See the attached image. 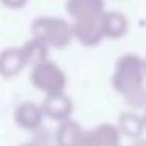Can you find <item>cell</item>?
Returning a JSON list of instances; mask_svg holds the SVG:
<instances>
[{
  "mask_svg": "<svg viewBox=\"0 0 146 146\" xmlns=\"http://www.w3.org/2000/svg\"><path fill=\"white\" fill-rule=\"evenodd\" d=\"M32 82L36 88L42 90V91L55 93L61 83V77L57 68L52 66L47 61H42V63H38L36 66H33Z\"/></svg>",
  "mask_w": 146,
  "mask_h": 146,
  "instance_id": "1",
  "label": "cell"
},
{
  "mask_svg": "<svg viewBox=\"0 0 146 146\" xmlns=\"http://www.w3.org/2000/svg\"><path fill=\"white\" fill-rule=\"evenodd\" d=\"M25 68L21 47H8L0 52V76L3 79H13Z\"/></svg>",
  "mask_w": 146,
  "mask_h": 146,
  "instance_id": "2",
  "label": "cell"
},
{
  "mask_svg": "<svg viewBox=\"0 0 146 146\" xmlns=\"http://www.w3.org/2000/svg\"><path fill=\"white\" fill-rule=\"evenodd\" d=\"M14 121L21 129L33 130L39 126L42 118V108L33 102H22L14 108Z\"/></svg>",
  "mask_w": 146,
  "mask_h": 146,
  "instance_id": "3",
  "label": "cell"
},
{
  "mask_svg": "<svg viewBox=\"0 0 146 146\" xmlns=\"http://www.w3.org/2000/svg\"><path fill=\"white\" fill-rule=\"evenodd\" d=\"M21 52H22L24 61L27 64H32V66H36L38 63H42L46 57V47L44 42L39 41L38 38L32 39V41L25 42V44L21 47Z\"/></svg>",
  "mask_w": 146,
  "mask_h": 146,
  "instance_id": "4",
  "label": "cell"
},
{
  "mask_svg": "<svg viewBox=\"0 0 146 146\" xmlns=\"http://www.w3.org/2000/svg\"><path fill=\"white\" fill-rule=\"evenodd\" d=\"M42 111L52 115V116H60L66 111V104H64V101H61V98H58L55 93H52V96L42 105Z\"/></svg>",
  "mask_w": 146,
  "mask_h": 146,
  "instance_id": "5",
  "label": "cell"
},
{
  "mask_svg": "<svg viewBox=\"0 0 146 146\" xmlns=\"http://www.w3.org/2000/svg\"><path fill=\"white\" fill-rule=\"evenodd\" d=\"M0 3L10 10H21L27 5V0H0Z\"/></svg>",
  "mask_w": 146,
  "mask_h": 146,
  "instance_id": "6",
  "label": "cell"
},
{
  "mask_svg": "<svg viewBox=\"0 0 146 146\" xmlns=\"http://www.w3.org/2000/svg\"><path fill=\"white\" fill-rule=\"evenodd\" d=\"M22 146H33V145H22Z\"/></svg>",
  "mask_w": 146,
  "mask_h": 146,
  "instance_id": "7",
  "label": "cell"
}]
</instances>
